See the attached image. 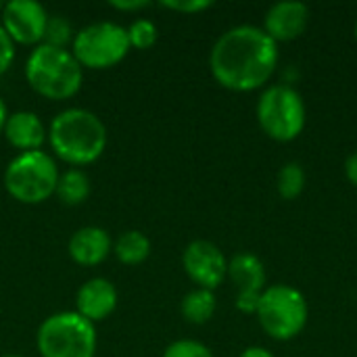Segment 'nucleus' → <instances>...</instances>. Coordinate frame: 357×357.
Masks as SVG:
<instances>
[{"mask_svg": "<svg viewBox=\"0 0 357 357\" xmlns=\"http://www.w3.org/2000/svg\"><path fill=\"white\" fill-rule=\"evenodd\" d=\"M278 44L257 25L226 29L209 52L213 79L232 92H253L266 86L278 67Z\"/></svg>", "mask_w": 357, "mask_h": 357, "instance_id": "nucleus-1", "label": "nucleus"}, {"mask_svg": "<svg viewBox=\"0 0 357 357\" xmlns=\"http://www.w3.org/2000/svg\"><path fill=\"white\" fill-rule=\"evenodd\" d=\"M48 142L61 161L73 167H84L105 153L107 128L96 113L82 107H69L52 117L48 126Z\"/></svg>", "mask_w": 357, "mask_h": 357, "instance_id": "nucleus-2", "label": "nucleus"}, {"mask_svg": "<svg viewBox=\"0 0 357 357\" xmlns=\"http://www.w3.org/2000/svg\"><path fill=\"white\" fill-rule=\"evenodd\" d=\"M25 79L29 88L48 100L73 98L84 84V67L69 48L38 44L25 61Z\"/></svg>", "mask_w": 357, "mask_h": 357, "instance_id": "nucleus-3", "label": "nucleus"}, {"mask_svg": "<svg viewBox=\"0 0 357 357\" xmlns=\"http://www.w3.org/2000/svg\"><path fill=\"white\" fill-rule=\"evenodd\" d=\"M59 174L61 172L50 153H19L8 161L4 169V188L15 201L23 205H40L54 195Z\"/></svg>", "mask_w": 357, "mask_h": 357, "instance_id": "nucleus-4", "label": "nucleus"}, {"mask_svg": "<svg viewBox=\"0 0 357 357\" xmlns=\"http://www.w3.org/2000/svg\"><path fill=\"white\" fill-rule=\"evenodd\" d=\"M96 326L77 312H56L48 316L36 335L42 357H94Z\"/></svg>", "mask_w": 357, "mask_h": 357, "instance_id": "nucleus-5", "label": "nucleus"}, {"mask_svg": "<svg viewBox=\"0 0 357 357\" xmlns=\"http://www.w3.org/2000/svg\"><path fill=\"white\" fill-rule=\"evenodd\" d=\"M255 316L268 337L274 341H291L303 333L310 307L303 293L295 287L274 284L261 293Z\"/></svg>", "mask_w": 357, "mask_h": 357, "instance_id": "nucleus-6", "label": "nucleus"}, {"mask_svg": "<svg viewBox=\"0 0 357 357\" xmlns=\"http://www.w3.org/2000/svg\"><path fill=\"white\" fill-rule=\"evenodd\" d=\"M130 40L123 25L96 21L75 31L71 52L84 69H111L130 52Z\"/></svg>", "mask_w": 357, "mask_h": 357, "instance_id": "nucleus-7", "label": "nucleus"}, {"mask_svg": "<svg viewBox=\"0 0 357 357\" xmlns=\"http://www.w3.org/2000/svg\"><path fill=\"white\" fill-rule=\"evenodd\" d=\"M257 121L272 140L291 142L305 128V102L293 86H270L257 100Z\"/></svg>", "mask_w": 357, "mask_h": 357, "instance_id": "nucleus-8", "label": "nucleus"}, {"mask_svg": "<svg viewBox=\"0 0 357 357\" xmlns=\"http://www.w3.org/2000/svg\"><path fill=\"white\" fill-rule=\"evenodd\" d=\"M0 25L8 33V38L23 46H38L44 40L48 13L36 0H10L2 4Z\"/></svg>", "mask_w": 357, "mask_h": 357, "instance_id": "nucleus-9", "label": "nucleus"}, {"mask_svg": "<svg viewBox=\"0 0 357 357\" xmlns=\"http://www.w3.org/2000/svg\"><path fill=\"white\" fill-rule=\"evenodd\" d=\"M182 266L197 289L215 291L228 276L226 255L209 241H192L182 253Z\"/></svg>", "mask_w": 357, "mask_h": 357, "instance_id": "nucleus-10", "label": "nucleus"}, {"mask_svg": "<svg viewBox=\"0 0 357 357\" xmlns=\"http://www.w3.org/2000/svg\"><path fill=\"white\" fill-rule=\"evenodd\" d=\"M228 278L236 287V310L255 314L266 291V268L253 253H236L228 261Z\"/></svg>", "mask_w": 357, "mask_h": 357, "instance_id": "nucleus-11", "label": "nucleus"}, {"mask_svg": "<svg viewBox=\"0 0 357 357\" xmlns=\"http://www.w3.org/2000/svg\"><path fill=\"white\" fill-rule=\"evenodd\" d=\"M310 23V8L299 0H282L268 8L264 31L278 44L297 40Z\"/></svg>", "mask_w": 357, "mask_h": 357, "instance_id": "nucleus-12", "label": "nucleus"}, {"mask_svg": "<svg viewBox=\"0 0 357 357\" xmlns=\"http://www.w3.org/2000/svg\"><path fill=\"white\" fill-rule=\"evenodd\" d=\"M117 307V289L107 278H90L77 289L75 312L88 322L96 324L107 320Z\"/></svg>", "mask_w": 357, "mask_h": 357, "instance_id": "nucleus-13", "label": "nucleus"}, {"mask_svg": "<svg viewBox=\"0 0 357 357\" xmlns=\"http://www.w3.org/2000/svg\"><path fill=\"white\" fill-rule=\"evenodd\" d=\"M6 142L19 153L42 151V144L48 140V128L33 111H15L8 113V119L2 130Z\"/></svg>", "mask_w": 357, "mask_h": 357, "instance_id": "nucleus-14", "label": "nucleus"}, {"mask_svg": "<svg viewBox=\"0 0 357 357\" xmlns=\"http://www.w3.org/2000/svg\"><path fill=\"white\" fill-rule=\"evenodd\" d=\"M67 251L77 266L90 268L102 264L109 257V253L113 251V241L107 230L98 226H84L71 234Z\"/></svg>", "mask_w": 357, "mask_h": 357, "instance_id": "nucleus-15", "label": "nucleus"}, {"mask_svg": "<svg viewBox=\"0 0 357 357\" xmlns=\"http://www.w3.org/2000/svg\"><path fill=\"white\" fill-rule=\"evenodd\" d=\"M113 253L123 266H138L151 255V241L140 230H126L113 243Z\"/></svg>", "mask_w": 357, "mask_h": 357, "instance_id": "nucleus-16", "label": "nucleus"}, {"mask_svg": "<svg viewBox=\"0 0 357 357\" xmlns=\"http://www.w3.org/2000/svg\"><path fill=\"white\" fill-rule=\"evenodd\" d=\"M54 195L59 197V201L63 205H69V207L82 205L90 195V178L77 167L67 169V172L59 174Z\"/></svg>", "mask_w": 357, "mask_h": 357, "instance_id": "nucleus-17", "label": "nucleus"}, {"mask_svg": "<svg viewBox=\"0 0 357 357\" xmlns=\"http://www.w3.org/2000/svg\"><path fill=\"white\" fill-rule=\"evenodd\" d=\"M215 307H218L215 293L207 289H195L186 293L180 305L184 320L190 324H207L213 318Z\"/></svg>", "mask_w": 357, "mask_h": 357, "instance_id": "nucleus-18", "label": "nucleus"}, {"mask_svg": "<svg viewBox=\"0 0 357 357\" xmlns=\"http://www.w3.org/2000/svg\"><path fill=\"white\" fill-rule=\"evenodd\" d=\"M276 188H278V195L287 201H293L297 199L303 188H305V169L291 161V163H284L278 172V178H276Z\"/></svg>", "mask_w": 357, "mask_h": 357, "instance_id": "nucleus-19", "label": "nucleus"}, {"mask_svg": "<svg viewBox=\"0 0 357 357\" xmlns=\"http://www.w3.org/2000/svg\"><path fill=\"white\" fill-rule=\"evenodd\" d=\"M73 27L67 21V17L63 15H50L48 23H46V31H44V40L42 44L54 46V48H67L73 42Z\"/></svg>", "mask_w": 357, "mask_h": 357, "instance_id": "nucleus-20", "label": "nucleus"}, {"mask_svg": "<svg viewBox=\"0 0 357 357\" xmlns=\"http://www.w3.org/2000/svg\"><path fill=\"white\" fill-rule=\"evenodd\" d=\"M126 31H128L130 48H136V50H146V48H151V46L157 42V36H159L157 25H155L151 19H144V17L134 19V21L126 27Z\"/></svg>", "mask_w": 357, "mask_h": 357, "instance_id": "nucleus-21", "label": "nucleus"}, {"mask_svg": "<svg viewBox=\"0 0 357 357\" xmlns=\"http://www.w3.org/2000/svg\"><path fill=\"white\" fill-rule=\"evenodd\" d=\"M163 357H213V354L201 341L180 339V341H174L172 345L165 347Z\"/></svg>", "mask_w": 357, "mask_h": 357, "instance_id": "nucleus-22", "label": "nucleus"}, {"mask_svg": "<svg viewBox=\"0 0 357 357\" xmlns=\"http://www.w3.org/2000/svg\"><path fill=\"white\" fill-rule=\"evenodd\" d=\"M161 6L169 8V10H176V13L195 15V13H201L205 8H211L213 2L211 0H163Z\"/></svg>", "mask_w": 357, "mask_h": 357, "instance_id": "nucleus-23", "label": "nucleus"}, {"mask_svg": "<svg viewBox=\"0 0 357 357\" xmlns=\"http://www.w3.org/2000/svg\"><path fill=\"white\" fill-rule=\"evenodd\" d=\"M13 61H15V42L0 25V75H4L10 69Z\"/></svg>", "mask_w": 357, "mask_h": 357, "instance_id": "nucleus-24", "label": "nucleus"}, {"mask_svg": "<svg viewBox=\"0 0 357 357\" xmlns=\"http://www.w3.org/2000/svg\"><path fill=\"white\" fill-rule=\"evenodd\" d=\"M111 6L117 8V10H123V13H136V10H142V8H149L151 2L149 0H111Z\"/></svg>", "mask_w": 357, "mask_h": 357, "instance_id": "nucleus-25", "label": "nucleus"}, {"mask_svg": "<svg viewBox=\"0 0 357 357\" xmlns=\"http://www.w3.org/2000/svg\"><path fill=\"white\" fill-rule=\"evenodd\" d=\"M345 176L354 186H357V151L351 153L345 161Z\"/></svg>", "mask_w": 357, "mask_h": 357, "instance_id": "nucleus-26", "label": "nucleus"}, {"mask_svg": "<svg viewBox=\"0 0 357 357\" xmlns=\"http://www.w3.org/2000/svg\"><path fill=\"white\" fill-rule=\"evenodd\" d=\"M238 357H276L270 349H266V347H257V345H253V347H247L243 354Z\"/></svg>", "mask_w": 357, "mask_h": 357, "instance_id": "nucleus-27", "label": "nucleus"}, {"mask_svg": "<svg viewBox=\"0 0 357 357\" xmlns=\"http://www.w3.org/2000/svg\"><path fill=\"white\" fill-rule=\"evenodd\" d=\"M6 119H8V109H6V102H4L2 96H0V134H2V130H4Z\"/></svg>", "mask_w": 357, "mask_h": 357, "instance_id": "nucleus-28", "label": "nucleus"}, {"mask_svg": "<svg viewBox=\"0 0 357 357\" xmlns=\"http://www.w3.org/2000/svg\"><path fill=\"white\" fill-rule=\"evenodd\" d=\"M2 357H21V356H2Z\"/></svg>", "mask_w": 357, "mask_h": 357, "instance_id": "nucleus-29", "label": "nucleus"}, {"mask_svg": "<svg viewBox=\"0 0 357 357\" xmlns=\"http://www.w3.org/2000/svg\"><path fill=\"white\" fill-rule=\"evenodd\" d=\"M356 38H357V21H356Z\"/></svg>", "mask_w": 357, "mask_h": 357, "instance_id": "nucleus-30", "label": "nucleus"}, {"mask_svg": "<svg viewBox=\"0 0 357 357\" xmlns=\"http://www.w3.org/2000/svg\"><path fill=\"white\" fill-rule=\"evenodd\" d=\"M0 10H2V4H0Z\"/></svg>", "mask_w": 357, "mask_h": 357, "instance_id": "nucleus-31", "label": "nucleus"}]
</instances>
